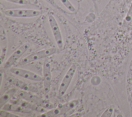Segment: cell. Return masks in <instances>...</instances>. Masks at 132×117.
<instances>
[{"label": "cell", "mask_w": 132, "mask_h": 117, "mask_svg": "<svg viewBox=\"0 0 132 117\" xmlns=\"http://www.w3.org/2000/svg\"><path fill=\"white\" fill-rule=\"evenodd\" d=\"M57 49L56 48H48L43 49L31 54L30 55L24 58L20 62L21 64L30 63L40 59L51 56L56 53Z\"/></svg>", "instance_id": "1"}, {"label": "cell", "mask_w": 132, "mask_h": 117, "mask_svg": "<svg viewBox=\"0 0 132 117\" xmlns=\"http://www.w3.org/2000/svg\"><path fill=\"white\" fill-rule=\"evenodd\" d=\"M41 13L40 10L30 9H10L4 11L6 15L13 18H33Z\"/></svg>", "instance_id": "2"}, {"label": "cell", "mask_w": 132, "mask_h": 117, "mask_svg": "<svg viewBox=\"0 0 132 117\" xmlns=\"http://www.w3.org/2000/svg\"><path fill=\"white\" fill-rule=\"evenodd\" d=\"M76 70V66L73 64L69 68L64 75L58 89V95L60 97L63 96L67 92L71 81L75 75Z\"/></svg>", "instance_id": "3"}, {"label": "cell", "mask_w": 132, "mask_h": 117, "mask_svg": "<svg viewBox=\"0 0 132 117\" xmlns=\"http://www.w3.org/2000/svg\"><path fill=\"white\" fill-rule=\"evenodd\" d=\"M48 20L56 44L58 48L61 49L63 47V42L62 36L58 24L55 17L52 14L49 15L48 17Z\"/></svg>", "instance_id": "4"}, {"label": "cell", "mask_w": 132, "mask_h": 117, "mask_svg": "<svg viewBox=\"0 0 132 117\" xmlns=\"http://www.w3.org/2000/svg\"><path fill=\"white\" fill-rule=\"evenodd\" d=\"M10 71L16 76L29 80L34 81H42L43 79L42 77L39 75L26 69L19 68H12L10 70Z\"/></svg>", "instance_id": "5"}, {"label": "cell", "mask_w": 132, "mask_h": 117, "mask_svg": "<svg viewBox=\"0 0 132 117\" xmlns=\"http://www.w3.org/2000/svg\"><path fill=\"white\" fill-rule=\"evenodd\" d=\"M29 47V44L26 43L22 45L16 50H15L5 62L4 65V68L7 69L14 65L16 62V61L22 56V55L28 50Z\"/></svg>", "instance_id": "6"}, {"label": "cell", "mask_w": 132, "mask_h": 117, "mask_svg": "<svg viewBox=\"0 0 132 117\" xmlns=\"http://www.w3.org/2000/svg\"><path fill=\"white\" fill-rule=\"evenodd\" d=\"M42 78L44 92L47 93L50 90L52 82L51 64L48 59L45 60L43 62Z\"/></svg>", "instance_id": "7"}, {"label": "cell", "mask_w": 132, "mask_h": 117, "mask_svg": "<svg viewBox=\"0 0 132 117\" xmlns=\"http://www.w3.org/2000/svg\"><path fill=\"white\" fill-rule=\"evenodd\" d=\"M0 48H1V54H0V60L1 64H2L4 59L5 58L7 51L8 48V41L7 39L5 32L4 30L1 28V36H0Z\"/></svg>", "instance_id": "8"}, {"label": "cell", "mask_w": 132, "mask_h": 117, "mask_svg": "<svg viewBox=\"0 0 132 117\" xmlns=\"http://www.w3.org/2000/svg\"><path fill=\"white\" fill-rule=\"evenodd\" d=\"M9 82L11 83L12 85H15L16 87H18L20 89L25 90V91H36L37 89H35V87H33L32 86H29L30 85H28L26 83L16 78H10L9 79Z\"/></svg>", "instance_id": "9"}, {"label": "cell", "mask_w": 132, "mask_h": 117, "mask_svg": "<svg viewBox=\"0 0 132 117\" xmlns=\"http://www.w3.org/2000/svg\"><path fill=\"white\" fill-rule=\"evenodd\" d=\"M15 92V90H14V89H12L10 90L9 91H8L7 93L4 94L1 98L0 99V105L2 107V106L5 104L8 100L9 99V98L13 96V94H14Z\"/></svg>", "instance_id": "10"}, {"label": "cell", "mask_w": 132, "mask_h": 117, "mask_svg": "<svg viewBox=\"0 0 132 117\" xmlns=\"http://www.w3.org/2000/svg\"><path fill=\"white\" fill-rule=\"evenodd\" d=\"M61 3L64 6V7L70 11L74 12L75 11V8L70 2L69 0H60Z\"/></svg>", "instance_id": "11"}, {"label": "cell", "mask_w": 132, "mask_h": 117, "mask_svg": "<svg viewBox=\"0 0 132 117\" xmlns=\"http://www.w3.org/2000/svg\"><path fill=\"white\" fill-rule=\"evenodd\" d=\"M114 111V107L113 106H110L105 110L101 115V117H110Z\"/></svg>", "instance_id": "12"}, {"label": "cell", "mask_w": 132, "mask_h": 117, "mask_svg": "<svg viewBox=\"0 0 132 117\" xmlns=\"http://www.w3.org/2000/svg\"><path fill=\"white\" fill-rule=\"evenodd\" d=\"M18 94L22 98L25 99H28V100L31 99V98L33 97L32 95H31L29 92H27L26 91H25V90L19 91L18 93Z\"/></svg>", "instance_id": "13"}, {"label": "cell", "mask_w": 132, "mask_h": 117, "mask_svg": "<svg viewBox=\"0 0 132 117\" xmlns=\"http://www.w3.org/2000/svg\"><path fill=\"white\" fill-rule=\"evenodd\" d=\"M132 21V3L130 6V8L128 11V12L125 17V22L127 23H130Z\"/></svg>", "instance_id": "14"}, {"label": "cell", "mask_w": 132, "mask_h": 117, "mask_svg": "<svg viewBox=\"0 0 132 117\" xmlns=\"http://www.w3.org/2000/svg\"><path fill=\"white\" fill-rule=\"evenodd\" d=\"M0 116L5 117H19L20 116L10 113L7 110H1L0 112Z\"/></svg>", "instance_id": "15"}, {"label": "cell", "mask_w": 132, "mask_h": 117, "mask_svg": "<svg viewBox=\"0 0 132 117\" xmlns=\"http://www.w3.org/2000/svg\"><path fill=\"white\" fill-rule=\"evenodd\" d=\"M10 3L17 4L19 5H27L28 2L27 0H4Z\"/></svg>", "instance_id": "16"}, {"label": "cell", "mask_w": 132, "mask_h": 117, "mask_svg": "<svg viewBox=\"0 0 132 117\" xmlns=\"http://www.w3.org/2000/svg\"><path fill=\"white\" fill-rule=\"evenodd\" d=\"M130 36H131V37H132V30L131 31V32H130Z\"/></svg>", "instance_id": "17"}, {"label": "cell", "mask_w": 132, "mask_h": 117, "mask_svg": "<svg viewBox=\"0 0 132 117\" xmlns=\"http://www.w3.org/2000/svg\"><path fill=\"white\" fill-rule=\"evenodd\" d=\"M130 95H131V96L132 97V92H131V94H130Z\"/></svg>", "instance_id": "18"}]
</instances>
